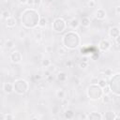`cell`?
I'll return each instance as SVG.
<instances>
[{
	"label": "cell",
	"instance_id": "cell-1",
	"mask_svg": "<svg viewBox=\"0 0 120 120\" xmlns=\"http://www.w3.org/2000/svg\"><path fill=\"white\" fill-rule=\"evenodd\" d=\"M22 24L25 28L33 29L38 26V20H39V14L38 12L34 8H27L24 9L22 14Z\"/></svg>",
	"mask_w": 120,
	"mask_h": 120
},
{
	"label": "cell",
	"instance_id": "cell-2",
	"mask_svg": "<svg viewBox=\"0 0 120 120\" xmlns=\"http://www.w3.org/2000/svg\"><path fill=\"white\" fill-rule=\"evenodd\" d=\"M62 42H63V45L66 49L74 50V49L79 47L81 39H80V37L77 33L69 31V32L65 34V36L63 37Z\"/></svg>",
	"mask_w": 120,
	"mask_h": 120
},
{
	"label": "cell",
	"instance_id": "cell-3",
	"mask_svg": "<svg viewBox=\"0 0 120 120\" xmlns=\"http://www.w3.org/2000/svg\"><path fill=\"white\" fill-rule=\"evenodd\" d=\"M29 89V83L27 81L23 79L16 80L13 83V91H15L18 95H24L27 93Z\"/></svg>",
	"mask_w": 120,
	"mask_h": 120
},
{
	"label": "cell",
	"instance_id": "cell-4",
	"mask_svg": "<svg viewBox=\"0 0 120 120\" xmlns=\"http://www.w3.org/2000/svg\"><path fill=\"white\" fill-rule=\"evenodd\" d=\"M87 96L90 99L98 100L102 96V88L98 84H90V86L87 88Z\"/></svg>",
	"mask_w": 120,
	"mask_h": 120
},
{
	"label": "cell",
	"instance_id": "cell-5",
	"mask_svg": "<svg viewBox=\"0 0 120 120\" xmlns=\"http://www.w3.org/2000/svg\"><path fill=\"white\" fill-rule=\"evenodd\" d=\"M112 77L110 80L109 87L111 89V92H112L116 97H119L120 95V85H119V73H116L114 75H112Z\"/></svg>",
	"mask_w": 120,
	"mask_h": 120
},
{
	"label": "cell",
	"instance_id": "cell-6",
	"mask_svg": "<svg viewBox=\"0 0 120 120\" xmlns=\"http://www.w3.org/2000/svg\"><path fill=\"white\" fill-rule=\"evenodd\" d=\"M52 27L54 32L62 33L63 31H65V29L67 27V22L62 18H56V19H54V21L52 24Z\"/></svg>",
	"mask_w": 120,
	"mask_h": 120
},
{
	"label": "cell",
	"instance_id": "cell-7",
	"mask_svg": "<svg viewBox=\"0 0 120 120\" xmlns=\"http://www.w3.org/2000/svg\"><path fill=\"white\" fill-rule=\"evenodd\" d=\"M9 59L12 63L18 64L22 61V53L19 51H13L9 55Z\"/></svg>",
	"mask_w": 120,
	"mask_h": 120
},
{
	"label": "cell",
	"instance_id": "cell-8",
	"mask_svg": "<svg viewBox=\"0 0 120 120\" xmlns=\"http://www.w3.org/2000/svg\"><path fill=\"white\" fill-rule=\"evenodd\" d=\"M110 48H111V43L107 39H102L98 44V49L101 52H107L110 50Z\"/></svg>",
	"mask_w": 120,
	"mask_h": 120
},
{
	"label": "cell",
	"instance_id": "cell-9",
	"mask_svg": "<svg viewBox=\"0 0 120 120\" xmlns=\"http://www.w3.org/2000/svg\"><path fill=\"white\" fill-rule=\"evenodd\" d=\"M109 36L112 38H115L117 37L120 36V32H119V28L117 26H112L110 28L109 30Z\"/></svg>",
	"mask_w": 120,
	"mask_h": 120
},
{
	"label": "cell",
	"instance_id": "cell-10",
	"mask_svg": "<svg viewBox=\"0 0 120 120\" xmlns=\"http://www.w3.org/2000/svg\"><path fill=\"white\" fill-rule=\"evenodd\" d=\"M6 25L8 28H13L16 25V19L14 17H8V19H6Z\"/></svg>",
	"mask_w": 120,
	"mask_h": 120
},
{
	"label": "cell",
	"instance_id": "cell-11",
	"mask_svg": "<svg viewBox=\"0 0 120 120\" xmlns=\"http://www.w3.org/2000/svg\"><path fill=\"white\" fill-rule=\"evenodd\" d=\"M3 90L6 94H11L13 92V84L10 82H4Z\"/></svg>",
	"mask_w": 120,
	"mask_h": 120
},
{
	"label": "cell",
	"instance_id": "cell-12",
	"mask_svg": "<svg viewBox=\"0 0 120 120\" xmlns=\"http://www.w3.org/2000/svg\"><path fill=\"white\" fill-rule=\"evenodd\" d=\"M96 18L98 20H104L106 18V11L103 8H98L96 11Z\"/></svg>",
	"mask_w": 120,
	"mask_h": 120
},
{
	"label": "cell",
	"instance_id": "cell-13",
	"mask_svg": "<svg viewBox=\"0 0 120 120\" xmlns=\"http://www.w3.org/2000/svg\"><path fill=\"white\" fill-rule=\"evenodd\" d=\"M102 118H103V116L100 113L96 112H93L87 115V119H90V120H94V119L95 120H101Z\"/></svg>",
	"mask_w": 120,
	"mask_h": 120
},
{
	"label": "cell",
	"instance_id": "cell-14",
	"mask_svg": "<svg viewBox=\"0 0 120 120\" xmlns=\"http://www.w3.org/2000/svg\"><path fill=\"white\" fill-rule=\"evenodd\" d=\"M90 23H91V21H90V19L88 17H82V19L80 21V25H82V26H83L85 28L89 27Z\"/></svg>",
	"mask_w": 120,
	"mask_h": 120
},
{
	"label": "cell",
	"instance_id": "cell-15",
	"mask_svg": "<svg viewBox=\"0 0 120 120\" xmlns=\"http://www.w3.org/2000/svg\"><path fill=\"white\" fill-rule=\"evenodd\" d=\"M69 24H70V27H71L72 29H77V28L80 26V21H79L77 18H73V19L70 21Z\"/></svg>",
	"mask_w": 120,
	"mask_h": 120
},
{
	"label": "cell",
	"instance_id": "cell-16",
	"mask_svg": "<svg viewBox=\"0 0 120 120\" xmlns=\"http://www.w3.org/2000/svg\"><path fill=\"white\" fill-rule=\"evenodd\" d=\"M46 25H47V19H46L45 17H41V18H39L38 26L39 28H44V27H46Z\"/></svg>",
	"mask_w": 120,
	"mask_h": 120
},
{
	"label": "cell",
	"instance_id": "cell-17",
	"mask_svg": "<svg viewBox=\"0 0 120 120\" xmlns=\"http://www.w3.org/2000/svg\"><path fill=\"white\" fill-rule=\"evenodd\" d=\"M103 116V118H105V119H108V120H113V118H114V112H112V111H108V112H106L105 113H104V115H102Z\"/></svg>",
	"mask_w": 120,
	"mask_h": 120
},
{
	"label": "cell",
	"instance_id": "cell-18",
	"mask_svg": "<svg viewBox=\"0 0 120 120\" xmlns=\"http://www.w3.org/2000/svg\"><path fill=\"white\" fill-rule=\"evenodd\" d=\"M34 36H35V39H36L38 42H39V41L42 39V32H41V30H40V29L36 30L35 33H34Z\"/></svg>",
	"mask_w": 120,
	"mask_h": 120
},
{
	"label": "cell",
	"instance_id": "cell-19",
	"mask_svg": "<svg viewBox=\"0 0 120 120\" xmlns=\"http://www.w3.org/2000/svg\"><path fill=\"white\" fill-rule=\"evenodd\" d=\"M64 116L67 119H72L74 117V112L72 110H66L64 112Z\"/></svg>",
	"mask_w": 120,
	"mask_h": 120
},
{
	"label": "cell",
	"instance_id": "cell-20",
	"mask_svg": "<svg viewBox=\"0 0 120 120\" xmlns=\"http://www.w3.org/2000/svg\"><path fill=\"white\" fill-rule=\"evenodd\" d=\"M55 95H56V97H57L59 99H63V98H65V96H66V92H65L63 89H58V90L56 91Z\"/></svg>",
	"mask_w": 120,
	"mask_h": 120
},
{
	"label": "cell",
	"instance_id": "cell-21",
	"mask_svg": "<svg viewBox=\"0 0 120 120\" xmlns=\"http://www.w3.org/2000/svg\"><path fill=\"white\" fill-rule=\"evenodd\" d=\"M14 45H15V43H14V40H12V39H8L5 43V46L8 49H12L14 47Z\"/></svg>",
	"mask_w": 120,
	"mask_h": 120
},
{
	"label": "cell",
	"instance_id": "cell-22",
	"mask_svg": "<svg viewBox=\"0 0 120 120\" xmlns=\"http://www.w3.org/2000/svg\"><path fill=\"white\" fill-rule=\"evenodd\" d=\"M57 79L60 81V82H65L67 80V74L65 72H59L57 74Z\"/></svg>",
	"mask_w": 120,
	"mask_h": 120
},
{
	"label": "cell",
	"instance_id": "cell-23",
	"mask_svg": "<svg viewBox=\"0 0 120 120\" xmlns=\"http://www.w3.org/2000/svg\"><path fill=\"white\" fill-rule=\"evenodd\" d=\"M101 98H102V101H103L104 104H109V103H111V101H112V98L109 97V95H103V94H102Z\"/></svg>",
	"mask_w": 120,
	"mask_h": 120
},
{
	"label": "cell",
	"instance_id": "cell-24",
	"mask_svg": "<svg viewBox=\"0 0 120 120\" xmlns=\"http://www.w3.org/2000/svg\"><path fill=\"white\" fill-rule=\"evenodd\" d=\"M98 85L99 87L103 88L104 86H106V85H107V81H106L104 78L98 79Z\"/></svg>",
	"mask_w": 120,
	"mask_h": 120
},
{
	"label": "cell",
	"instance_id": "cell-25",
	"mask_svg": "<svg viewBox=\"0 0 120 120\" xmlns=\"http://www.w3.org/2000/svg\"><path fill=\"white\" fill-rule=\"evenodd\" d=\"M41 65H42L43 67H45V68H48V67L51 65V60L42 58V59H41Z\"/></svg>",
	"mask_w": 120,
	"mask_h": 120
},
{
	"label": "cell",
	"instance_id": "cell-26",
	"mask_svg": "<svg viewBox=\"0 0 120 120\" xmlns=\"http://www.w3.org/2000/svg\"><path fill=\"white\" fill-rule=\"evenodd\" d=\"M1 15H2L3 18L8 19V17H10V12H9L8 9H5V10H3V11L1 12Z\"/></svg>",
	"mask_w": 120,
	"mask_h": 120
},
{
	"label": "cell",
	"instance_id": "cell-27",
	"mask_svg": "<svg viewBox=\"0 0 120 120\" xmlns=\"http://www.w3.org/2000/svg\"><path fill=\"white\" fill-rule=\"evenodd\" d=\"M110 93H111V89H110L109 85L107 84L106 86H104V87L102 88V94H103V95H109Z\"/></svg>",
	"mask_w": 120,
	"mask_h": 120
},
{
	"label": "cell",
	"instance_id": "cell-28",
	"mask_svg": "<svg viewBox=\"0 0 120 120\" xmlns=\"http://www.w3.org/2000/svg\"><path fill=\"white\" fill-rule=\"evenodd\" d=\"M79 67L81 68H86L88 67V62H84V61H81L79 63Z\"/></svg>",
	"mask_w": 120,
	"mask_h": 120
},
{
	"label": "cell",
	"instance_id": "cell-29",
	"mask_svg": "<svg viewBox=\"0 0 120 120\" xmlns=\"http://www.w3.org/2000/svg\"><path fill=\"white\" fill-rule=\"evenodd\" d=\"M64 65H65V67L66 68H71L72 67V65H73V63H72V61L71 60H66L65 62H64Z\"/></svg>",
	"mask_w": 120,
	"mask_h": 120
},
{
	"label": "cell",
	"instance_id": "cell-30",
	"mask_svg": "<svg viewBox=\"0 0 120 120\" xmlns=\"http://www.w3.org/2000/svg\"><path fill=\"white\" fill-rule=\"evenodd\" d=\"M66 53H67V49H66L65 47L58 50V54H59V55H65Z\"/></svg>",
	"mask_w": 120,
	"mask_h": 120
},
{
	"label": "cell",
	"instance_id": "cell-31",
	"mask_svg": "<svg viewBox=\"0 0 120 120\" xmlns=\"http://www.w3.org/2000/svg\"><path fill=\"white\" fill-rule=\"evenodd\" d=\"M104 74L110 77V76H112V70L111 68H106V69L104 70Z\"/></svg>",
	"mask_w": 120,
	"mask_h": 120
},
{
	"label": "cell",
	"instance_id": "cell-32",
	"mask_svg": "<svg viewBox=\"0 0 120 120\" xmlns=\"http://www.w3.org/2000/svg\"><path fill=\"white\" fill-rule=\"evenodd\" d=\"M98 78H92L90 80V83L91 84H98Z\"/></svg>",
	"mask_w": 120,
	"mask_h": 120
},
{
	"label": "cell",
	"instance_id": "cell-33",
	"mask_svg": "<svg viewBox=\"0 0 120 120\" xmlns=\"http://www.w3.org/2000/svg\"><path fill=\"white\" fill-rule=\"evenodd\" d=\"M87 5H88V7H89V8H95L96 3H95L94 1H92V0H90V1L87 3Z\"/></svg>",
	"mask_w": 120,
	"mask_h": 120
},
{
	"label": "cell",
	"instance_id": "cell-34",
	"mask_svg": "<svg viewBox=\"0 0 120 120\" xmlns=\"http://www.w3.org/2000/svg\"><path fill=\"white\" fill-rule=\"evenodd\" d=\"M45 50H46L47 52H52V46H51V45H47V46L45 47Z\"/></svg>",
	"mask_w": 120,
	"mask_h": 120
},
{
	"label": "cell",
	"instance_id": "cell-35",
	"mask_svg": "<svg viewBox=\"0 0 120 120\" xmlns=\"http://www.w3.org/2000/svg\"><path fill=\"white\" fill-rule=\"evenodd\" d=\"M25 36H26L25 30H22V31L20 32V38H25Z\"/></svg>",
	"mask_w": 120,
	"mask_h": 120
},
{
	"label": "cell",
	"instance_id": "cell-36",
	"mask_svg": "<svg viewBox=\"0 0 120 120\" xmlns=\"http://www.w3.org/2000/svg\"><path fill=\"white\" fill-rule=\"evenodd\" d=\"M3 118H5V119H13L14 118V116L13 115H11V114H5L4 116H3Z\"/></svg>",
	"mask_w": 120,
	"mask_h": 120
},
{
	"label": "cell",
	"instance_id": "cell-37",
	"mask_svg": "<svg viewBox=\"0 0 120 120\" xmlns=\"http://www.w3.org/2000/svg\"><path fill=\"white\" fill-rule=\"evenodd\" d=\"M41 3H42V0H34V6L36 7H38Z\"/></svg>",
	"mask_w": 120,
	"mask_h": 120
},
{
	"label": "cell",
	"instance_id": "cell-38",
	"mask_svg": "<svg viewBox=\"0 0 120 120\" xmlns=\"http://www.w3.org/2000/svg\"><path fill=\"white\" fill-rule=\"evenodd\" d=\"M61 104H62L63 106H66V104H68V100L67 98H64L62 99V102H61Z\"/></svg>",
	"mask_w": 120,
	"mask_h": 120
},
{
	"label": "cell",
	"instance_id": "cell-39",
	"mask_svg": "<svg viewBox=\"0 0 120 120\" xmlns=\"http://www.w3.org/2000/svg\"><path fill=\"white\" fill-rule=\"evenodd\" d=\"M115 13H116L117 16H119V14H120V7H119V6H117V7L115 8Z\"/></svg>",
	"mask_w": 120,
	"mask_h": 120
},
{
	"label": "cell",
	"instance_id": "cell-40",
	"mask_svg": "<svg viewBox=\"0 0 120 120\" xmlns=\"http://www.w3.org/2000/svg\"><path fill=\"white\" fill-rule=\"evenodd\" d=\"M119 38H120V36L114 38V40H115V45H116V47H119Z\"/></svg>",
	"mask_w": 120,
	"mask_h": 120
},
{
	"label": "cell",
	"instance_id": "cell-41",
	"mask_svg": "<svg viewBox=\"0 0 120 120\" xmlns=\"http://www.w3.org/2000/svg\"><path fill=\"white\" fill-rule=\"evenodd\" d=\"M26 4L28 5V6H34V0H27L26 1Z\"/></svg>",
	"mask_w": 120,
	"mask_h": 120
},
{
	"label": "cell",
	"instance_id": "cell-42",
	"mask_svg": "<svg viewBox=\"0 0 120 120\" xmlns=\"http://www.w3.org/2000/svg\"><path fill=\"white\" fill-rule=\"evenodd\" d=\"M42 2L44 5H49V4L52 3V0H42Z\"/></svg>",
	"mask_w": 120,
	"mask_h": 120
},
{
	"label": "cell",
	"instance_id": "cell-43",
	"mask_svg": "<svg viewBox=\"0 0 120 120\" xmlns=\"http://www.w3.org/2000/svg\"><path fill=\"white\" fill-rule=\"evenodd\" d=\"M81 61H84V62H88V58H87V56H83V57H82V60Z\"/></svg>",
	"mask_w": 120,
	"mask_h": 120
},
{
	"label": "cell",
	"instance_id": "cell-44",
	"mask_svg": "<svg viewBox=\"0 0 120 120\" xmlns=\"http://www.w3.org/2000/svg\"><path fill=\"white\" fill-rule=\"evenodd\" d=\"M80 118H82V119H87V115L82 113V114H81V115H80Z\"/></svg>",
	"mask_w": 120,
	"mask_h": 120
},
{
	"label": "cell",
	"instance_id": "cell-45",
	"mask_svg": "<svg viewBox=\"0 0 120 120\" xmlns=\"http://www.w3.org/2000/svg\"><path fill=\"white\" fill-rule=\"evenodd\" d=\"M35 79H36V80H40V79H41V76L38 75V74H37V75L35 76Z\"/></svg>",
	"mask_w": 120,
	"mask_h": 120
},
{
	"label": "cell",
	"instance_id": "cell-46",
	"mask_svg": "<svg viewBox=\"0 0 120 120\" xmlns=\"http://www.w3.org/2000/svg\"><path fill=\"white\" fill-rule=\"evenodd\" d=\"M19 1V3H21V4H26V1L27 0H18Z\"/></svg>",
	"mask_w": 120,
	"mask_h": 120
},
{
	"label": "cell",
	"instance_id": "cell-47",
	"mask_svg": "<svg viewBox=\"0 0 120 120\" xmlns=\"http://www.w3.org/2000/svg\"><path fill=\"white\" fill-rule=\"evenodd\" d=\"M92 1H94V2H95V3H96V4H97V3H98V1H99V0H92Z\"/></svg>",
	"mask_w": 120,
	"mask_h": 120
},
{
	"label": "cell",
	"instance_id": "cell-48",
	"mask_svg": "<svg viewBox=\"0 0 120 120\" xmlns=\"http://www.w3.org/2000/svg\"><path fill=\"white\" fill-rule=\"evenodd\" d=\"M1 19H2V15L0 14V20H1Z\"/></svg>",
	"mask_w": 120,
	"mask_h": 120
}]
</instances>
